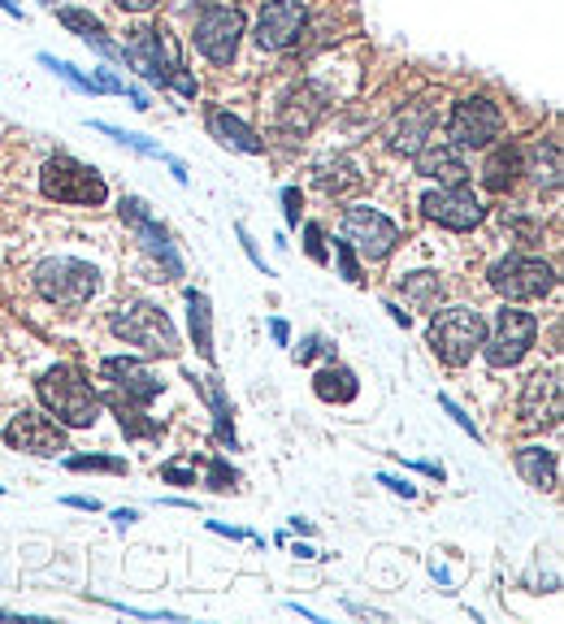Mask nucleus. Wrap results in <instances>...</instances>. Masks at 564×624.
I'll return each instance as SVG.
<instances>
[{"mask_svg":"<svg viewBox=\"0 0 564 624\" xmlns=\"http://www.w3.org/2000/svg\"><path fill=\"white\" fill-rule=\"evenodd\" d=\"M0 495H4V486H0Z\"/></svg>","mask_w":564,"mask_h":624,"instance_id":"57","label":"nucleus"},{"mask_svg":"<svg viewBox=\"0 0 564 624\" xmlns=\"http://www.w3.org/2000/svg\"><path fill=\"white\" fill-rule=\"evenodd\" d=\"M91 130H100V135H109L114 144H121V148H130V153H139V156H153V160H174V156L165 153L162 144H148L144 135H130V130H118V126H109V121H91Z\"/></svg>","mask_w":564,"mask_h":624,"instance_id":"32","label":"nucleus"},{"mask_svg":"<svg viewBox=\"0 0 564 624\" xmlns=\"http://www.w3.org/2000/svg\"><path fill=\"white\" fill-rule=\"evenodd\" d=\"M61 504L75 507V511H100V499H87V495H66Z\"/></svg>","mask_w":564,"mask_h":624,"instance_id":"48","label":"nucleus"},{"mask_svg":"<svg viewBox=\"0 0 564 624\" xmlns=\"http://www.w3.org/2000/svg\"><path fill=\"white\" fill-rule=\"evenodd\" d=\"M517 472H522L534 490H556V481H561L556 451H547V447H522L517 451Z\"/></svg>","mask_w":564,"mask_h":624,"instance_id":"27","label":"nucleus"},{"mask_svg":"<svg viewBox=\"0 0 564 624\" xmlns=\"http://www.w3.org/2000/svg\"><path fill=\"white\" fill-rule=\"evenodd\" d=\"M313 394H318L322 403H352V399L361 394V378H357L348 364L330 360L325 369L313 373Z\"/></svg>","mask_w":564,"mask_h":624,"instance_id":"25","label":"nucleus"},{"mask_svg":"<svg viewBox=\"0 0 564 624\" xmlns=\"http://www.w3.org/2000/svg\"><path fill=\"white\" fill-rule=\"evenodd\" d=\"M192 387H196V394H201L204 403H208V412H213V433H217V442L235 451L240 442H235L231 399H226V387H222V378H217V373H208V378H192Z\"/></svg>","mask_w":564,"mask_h":624,"instance_id":"24","label":"nucleus"},{"mask_svg":"<svg viewBox=\"0 0 564 624\" xmlns=\"http://www.w3.org/2000/svg\"><path fill=\"white\" fill-rule=\"evenodd\" d=\"M334 265L343 273V282H361V265H357V247L348 243V238H339L334 243Z\"/></svg>","mask_w":564,"mask_h":624,"instance_id":"37","label":"nucleus"},{"mask_svg":"<svg viewBox=\"0 0 564 624\" xmlns=\"http://www.w3.org/2000/svg\"><path fill=\"white\" fill-rule=\"evenodd\" d=\"M235 234H240V243H243V252H247V261H252L256 270L265 273V277H274V270L265 265V256H261V247H256V238H252V231H247V226H235Z\"/></svg>","mask_w":564,"mask_h":624,"instance_id":"41","label":"nucleus"},{"mask_svg":"<svg viewBox=\"0 0 564 624\" xmlns=\"http://www.w3.org/2000/svg\"><path fill=\"white\" fill-rule=\"evenodd\" d=\"M291 529H295V534H313V520H304V516H291Z\"/></svg>","mask_w":564,"mask_h":624,"instance_id":"53","label":"nucleus"},{"mask_svg":"<svg viewBox=\"0 0 564 624\" xmlns=\"http://www.w3.org/2000/svg\"><path fill=\"white\" fill-rule=\"evenodd\" d=\"M208 486H213L217 495H226V490H235V486H240V472L231 468V460H222V456H213V460H208Z\"/></svg>","mask_w":564,"mask_h":624,"instance_id":"35","label":"nucleus"},{"mask_svg":"<svg viewBox=\"0 0 564 624\" xmlns=\"http://www.w3.org/2000/svg\"><path fill=\"white\" fill-rule=\"evenodd\" d=\"M204 126H208V135L222 144V148H231V153H243V156H261L265 153V139L243 121L235 117L231 109H208L204 117Z\"/></svg>","mask_w":564,"mask_h":624,"instance_id":"22","label":"nucleus"},{"mask_svg":"<svg viewBox=\"0 0 564 624\" xmlns=\"http://www.w3.org/2000/svg\"><path fill=\"white\" fill-rule=\"evenodd\" d=\"M339 231L343 238L361 252L364 261H387L396 247H400V226L387 217V213H378V208H369V204H357V208H348L343 213V222H339Z\"/></svg>","mask_w":564,"mask_h":624,"instance_id":"10","label":"nucleus"},{"mask_svg":"<svg viewBox=\"0 0 564 624\" xmlns=\"http://www.w3.org/2000/svg\"><path fill=\"white\" fill-rule=\"evenodd\" d=\"M66 468H70V472H126V460H121V456H70V460H66Z\"/></svg>","mask_w":564,"mask_h":624,"instance_id":"34","label":"nucleus"},{"mask_svg":"<svg viewBox=\"0 0 564 624\" xmlns=\"http://www.w3.org/2000/svg\"><path fill=\"white\" fill-rule=\"evenodd\" d=\"M322 114H325V91L322 87H313V82H304V87H295L286 100L279 105V130L282 135H309L318 121H322Z\"/></svg>","mask_w":564,"mask_h":624,"instance_id":"19","label":"nucleus"},{"mask_svg":"<svg viewBox=\"0 0 564 624\" xmlns=\"http://www.w3.org/2000/svg\"><path fill=\"white\" fill-rule=\"evenodd\" d=\"M40 192L52 199V204H70V208H100L109 199V183L82 165L79 156L57 153L43 160L40 169Z\"/></svg>","mask_w":564,"mask_h":624,"instance_id":"2","label":"nucleus"},{"mask_svg":"<svg viewBox=\"0 0 564 624\" xmlns=\"http://www.w3.org/2000/svg\"><path fill=\"white\" fill-rule=\"evenodd\" d=\"M174 9H192V4H208V0H169Z\"/></svg>","mask_w":564,"mask_h":624,"instance_id":"55","label":"nucleus"},{"mask_svg":"<svg viewBox=\"0 0 564 624\" xmlns=\"http://www.w3.org/2000/svg\"><path fill=\"white\" fill-rule=\"evenodd\" d=\"M100 403H109V408L118 412L121 433H126V438H162V426H157V421H148V417H144V412L135 408V403H126V399H121L118 390H109V394H100Z\"/></svg>","mask_w":564,"mask_h":624,"instance_id":"29","label":"nucleus"},{"mask_svg":"<svg viewBox=\"0 0 564 624\" xmlns=\"http://www.w3.org/2000/svg\"><path fill=\"white\" fill-rule=\"evenodd\" d=\"M291 555H300V559H322V555H318L313 546H304V543H295V546H291Z\"/></svg>","mask_w":564,"mask_h":624,"instance_id":"52","label":"nucleus"},{"mask_svg":"<svg viewBox=\"0 0 564 624\" xmlns=\"http://www.w3.org/2000/svg\"><path fill=\"white\" fill-rule=\"evenodd\" d=\"M40 403L70 429H91L100 421V394L91 390V382L82 378L75 364H52L36 382Z\"/></svg>","mask_w":564,"mask_h":624,"instance_id":"1","label":"nucleus"},{"mask_svg":"<svg viewBox=\"0 0 564 624\" xmlns=\"http://www.w3.org/2000/svg\"><path fill=\"white\" fill-rule=\"evenodd\" d=\"M118 217L130 226V234L144 243V252H153L157 261L165 265V273L169 277H183V256H178V247H174V238H169V231H165L162 222L148 213V204L139 199V195H121L118 204Z\"/></svg>","mask_w":564,"mask_h":624,"instance_id":"13","label":"nucleus"},{"mask_svg":"<svg viewBox=\"0 0 564 624\" xmlns=\"http://www.w3.org/2000/svg\"><path fill=\"white\" fill-rule=\"evenodd\" d=\"M162 481H169V486H196V472L187 465H162Z\"/></svg>","mask_w":564,"mask_h":624,"instance_id":"44","label":"nucleus"},{"mask_svg":"<svg viewBox=\"0 0 564 624\" xmlns=\"http://www.w3.org/2000/svg\"><path fill=\"white\" fill-rule=\"evenodd\" d=\"M534 339H538L534 312L517 309V304H504V309L495 312V325L486 330L478 355H483L490 369H513V364H522L525 351L534 348Z\"/></svg>","mask_w":564,"mask_h":624,"instance_id":"6","label":"nucleus"},{"mask_svg":"<svg viewBox=\"0 0 564 624\" xmlns=\"http://www.w3.org/2000/svg\"><path fill=\"white\" fill-rule=\"evenodd\" d=\"M439 408H444L447 417H451V421H456V426L465 429V433H469V438H474V442H478V438H483V433H478V426H474V417H469V412H465V408H460V403H456V399H451V394H439Z\"/></svg>","mask_w":564,"mask_h":624,"instance_id":"39","label":"nucleus"},{"mask_svg":"<svg viewBox=\"0 0 564 624\" xmlns=\"http://www.w3.org/2000/svg\"><path fill=\"white\" fill-rule=\"evenodd\" d=\"M114 520H118V529H126V525L139 520V511H135V507H121V511H114Z\"/></svg>","mask_w":564,"mask_h":624,"instance_id":"50","label":"nucleus"},{"mask_svg":"<svg viewBox=\"0 0 564 624\" xmlns=\"http://www.w3.org/2000/svg\"><path fill=\"white\" fill-rule=\"evenodd\" d=\"M192 43L204 61L213 66H235L243 43V9L235 4H204L196 27H192Z\"/></svg>","mask_w":564,"mask_h":624,"instance_id":"7","label":"nucleus"},{"mask_svg":"<svg viewBox=\"0 0 564 624\" xmlns=\"http://www.w3.org/2000/svg\"><path fill=\"white\" fill-rule=\"evenodd\" d=\"M208 529H213V534H222V538H235V543H240V538H252V543L261 546L256 534H247V529H231V525H222V520H208Z\"/></svg>","mask_w":564,"mask_h":624,"instance_id":"45","label":"nucleus"},{"mask_svg":"<svg viewBox=\"0 0 564 624\" xmlns=\"http://www.w3.org/2000/svg\"><path fill=\"white\" fill-rule=\"evenodd\" d=\"M57 18H61V27L66 31H75V36L96 52V57H105V61H121V43L109 36V27L91 13V9H79V4H61L57 9Z\"/></svg>","mask_w":564,"mask_h":624,"instance_id":"20","label":"nucleus"},{"mask_svg":"<svg viewBox=\"0 0 564 624\" xmlns=\"http://www.w3.org/2000/svg\"><path fill=\"white\" fill-rule=\"evenodd\" d=\"M40 4H52V9H57V4H66V0H40Z\"/></svg>","mask_w":564,"mask_h":624,"instance_id":"56","label":"nucleus"},{"mask_svg":"<svg viewBox=\"0 0 564 624\" xmlns=\"http://www.w3.org/2000/svg\"><path fill=\"white\" fill-rule=\"evenodd\" d=\"M483 339L486 316L478 309L456 304V309L435 312V321H430V348H435V355L444 360L447 369H465L483 351Z\"/></svg>","mask_w":564,"mask_h":624,"instance_id":"5","label":"nucleus"},{"mask_svg":"<svg viewBox=\"0 0 564 624\" xmlns=\"http://www.w3.org/2000/svg\"><path fill=\"white\" fill-rule=\"evenodd\" d=\"M295 355V364H313L318 355H334V348H330V339L325 334H304L300 339V348L291 351Z\"/></svg>","mask_w":564,"mask_h":624,"instance_id":"36","label":"nucleus"},{"mask_svg":"<svg viewBox=\"0 0 564 624\" xmlns=\"http://www.w3.org/2000/svg\"><path fill=\"white\" fill-rule=\"evenodd\" d=\"M517 412H522L525 429L556 426V417H561V373H556V369H538V373H529L522 387Z\"/></svg>","mask_w":564,"mask_h":624,"instance_id":"18","label":"nucleus"},{"mask_svg":"<svg viewBox=\"0 0 564 624\" xmlns=\"http://www.w3.org/2000/svg\"><path fill=\"white\" fill-rule=\"evenodd\" d=\"M165 87H174V91H178V96H187V100H192V96L201 91V82H196V75H192V70L183 66V61H178V66L169 70V78H165Z\"/></svg>","mask_w":564,"mask_h":624,"instance_id":"40","label":"nucleus"},{"mask_svg":"<svg viewBox=\"0 0 564 624\" xmlns=\"http://www.w3.org/2000/svg\"><path fill=\"white\" fill-rule=\"evenodd\" d=\"M0 9H4L9 18H22V9H18V0H0Z\"/></svg>","mask_w":564,"mask_h":624,"instance_id":"54","label":"nucleus"},{"mask_svg":"<svg viewBox=\"0 0 564 624\" xmlns=\"http://www.w3.org/2000/svg\"><path fill=\"white\" fill-rule=\"evenodd\" d=\"M490 286L495 295H504L508 304L522 300H543L556 291V270L543 256H504L499 265H490Z\"/></svg>","mask_w":564,"mask_h":624,"instance_id":"8","label":"nucleus"},{"mask_svg":"<svg viewBox=\"0 0 564 624\" xmlns=\"http://www.w3.org/2000/svg\"><path fill=\"white\" fill-rule=\"evenodd\" d=\"M304 252H309V261H318V265L330 261V252H325V231L318 222H304Z\"/></svg>","mask_w":564,"mask_h":624,"instance_id":"38","label":"nucleus"},{"mask_svg":"<svg viewBox=\"0 0 564 624\" xmlns=\"http://www.w3.org/2000/svg\"><path fill=\"white\" fill-rule=\"evenodd\" d=\"M121 13H148V9H157L162 0H114Z\"/></svg>","mask_w":564,"mask_h":624,"instance_id":"46","label":"nucleus"},{"mask_svg":"<svg viewBox=\"0 0 564 624\" xmlns=\"http://www.w3.org/2000/svg\"><path fill=\"white\" fill-rule=\"evenodd\" d=\"M187 321H192V343L201 351L204 360L213 364V304L204 291H187Z\"/></svg>","mask_w":564,"mask_h":624,"instance_id":"28","label":"nucleus"},{"mask_svg":"<svg viewBox=\"0 0 564 624\" xmlns=\"http://www.w3.org/2000/svg\"><path fill=\"white\" fill-rule=\"evenodd\" d=\"M270 339H274L279 348H286V343H291V325H286L282 316H274V321H270Z\"/></svg>","mask_w":564,"mask_h":624,"instance_id":"47","label":"nucleus"},{"mask_svg":"<svg viewBox=\"0 0 564 624\" xmlns=\"http://www.w3.org/2000/svg\"><path fill=\"white\" fill-rule=\"evenodd\" d=\"M525 174H529L543 192H556V187H561V148H556V144H538V148H534V160L525 165Z\"/></svg>","mask_w":564,"mask_h":624,"instance_id":"31","label":"nucleus"},{"mask_svg":"<svg viewBox=\"0 0 564 624\" xmlns=\"http://www.w3.org/2000/svg\"><path fill=\"white\" fill-rule=\"evenodd\" d=\"M378 486H387L391 495H400V499H417V486L408 481V477H391V472H378Z\"/></svg>","mask_w":564,"mask_h":624,"instance_id":"43","label":"nucleus"},{"mask_svg":"<svg viewBox=\"0 0 564 624\" xmlns=\"http://www.w3.org/2000/svg\"><path fill=\"white\" fill-rule=\"evenodd\" d=\"M408 468H417V472H426V477H435V481H444V468L430 465V460H408Z\"/></svg>","mask_w":564,"mask_h":624,"instance_id":"49","label":"nucleus"},{"mask_svg":"<svg viewBox=\"0 0 564 624\" xmlns=\"http://www.w3.org/2000/svg\"><path fill=\"white\" fill-rule=\"evenodd\" d=\"M361 187H364V174L352 156H334V160L318 165V192L343 199V195L361 192Z\"/></svg>","mask_w":564,"mask_h":624,"instance_id":"26","label":"nucleus"},{"mask_svg":"<svg viewBox=\"0 0 564 624\" xmlns=\"http://www.w3.org/2000/svg\"><path fill=\"white\" fill-rule=\"evenodd\" d=\"M31 277H36V291L57 309H82L100 291V270L79 256H48L36 265Z\"/></svg>","mask_w":564,"mask_h":624,"instance_id":"4","label":"nucleus"},{"mask_svg":"<svg viewBox=\"0 0 564 624\" xmlns=\"http://www.w3.org/2000/svg\"><path fill=\"white\" fill-rule=\"evenodd\" d=\"M109 325H114V334H118L121 343L139 348L144 355H165V360L178 355V330H174V321L157 304H148V300H126V304H118L114 316H109Z\"/></svg>","mask_w":564,"mask_h":624,"instance_id":"3","label":"nucleus"},{"mask_svg":"<svg viewBox=\"0 0 564 624\" xmlns=\"http://www.w3.org/2000/svg\"><path fill=\"white\" fill-rule=\"evenodd\" d=\"M421 213L430 222H439L444 231H456V234L483 226L486 217L483 199L469 192V183H456V187H439V192L421 195Z\"/></svg>","mask_w":564,"mask_h":624,"instance_id":"14","label":"nucleus"},{"mask_svg":"<svg viewBox=\"0 0 564 624\" xmlns=\"http://www.w3.org/2000/svg\"><path fill=\"white\" fill-rule=\"evenodd\" d=\"M40 66H43V70H52V75L61 78V82H70V87H75V91H82V96H96L91 75H82L79 66H70V61H57L52 52H40Z\"/></svg>","mask_w":564,"mask_h":624,"instance_id":"33","label":"nucleus"},{"mask_svg":"<svg viewBox=\"0 0 564 624\" xmlns=\"http://www.w3.org/2000/svg\"><path fill=\"white\" fill-rule=\"evenodd\" d=\"M100 378L118 394H126V403H135V408H148L153 399H162L165 390L162 378L144 360H135V355H105L100 360Z\"/></svg>","mask_w":564,"mask_h":624,"instance_id":"16","label":"nucleus"},{"mask_svg":"<svg viewBox=\"0 0 564 624\" xmlns=\"http://www.w3.org/2000/svg\"><path fill=\"white\" fill-rule=\"evenodd\" d=\"M121 61L144 78V82L165 87L169 70L178 66V52H174V43L165 39V31H157V27H135V31L126 36V43H121Z\"/></svg>","mask_w":564,"mask_h":624,"instance_id":"11","label":"nucleus"},{"mask_svg":"<svg viewBox=\"0 0 564 624\" xmlns=\"http://www.w3.org/2000/svg\"><path fill=\"white\" fill-rule=\"evenodd\" d=\"M300 208H304L300 187H282V217H286V226H300Z\"/></svg>","mask_w":564,"mask_h":624,"instance_id":"42","label":"nucleus"},{"mask_svg":"<svg viewBox=\"0 0 564 624\" xmlns=\"http://www.w3.org/2000/svg\"><path fill=\"white\" fill-rule=\"evenodd\" d=\"M412 165H417L421 178H430V183H439V187L469 183V165H465L460 148H451V144H426L421 153L412 156Z\"/></svg>","mask_w":564,"mask_h":624,"instance_id":"21","label":"nucleus"},{"mask_svg":"<svg viewBox=\"0 0 564 624\" xmlns=\"http://www.w3.org/2000/svg\"><path fill=\"white\" fill-rule=\"evenodd\" d=\"M387 312H391V321H396V325H403V330L412 325V316H408V312H403L400 304H387Z\"/></svg>","mask_w":564,"mask_h":624,"instance_id":"51","label":"nucleus"},{"mask_svg":"<svg viewBox=\"0 0 564 624\" xmlns=\"http://www.w3.org/2000/svg\"><path fill=\"white\" fill-rule=\"evenodd\" d=\"M400 291L412 309H439V300H444V282L435 273H408L400 277Z\"/></svg>","mask_w":564,"mask_h":624,"instance_id":"30","label":"nucleus"},{"mask_svg":"<svg viewBox=\"0 0 564 624\" xmlns=\"http://www.w3.org/2000/svg\"><path fill=\"white\" fill-rule=\"evenodd\" d=\"M435 126H439V109L435 100H417V105H403L396 121L387 126V148L400 156H417L430 139H435Z\"/></svg>","mask_w":564,"mask_h":624,"instance_id":"17","label":"nucleus"},{"mask_svg":"<svg viewBox=\"0 0 564 624\" xmlns=\"http://www.w3.org/2000/svg\"><path fill=\"white\" fill-rule=\"evenodd\" d=\"M504 135V114L486 96H465L451 105L447 117V144L451 148H490Z\"/></svg>","mask_w":564,"mask_h":624,"instance_id":"9","label":"nucleus"},{"mask_svg":"<svg viewBox=\"0 0 564 624\" xmlns=\"http://www.w3.org/2000/svg\"><path fill=\"white\" fill-rule=\"evenodd\" d=\"M4 442H9L13 451L40 456V460H52V456L70 451V447H66V429L57 426L52 417H43V412H31V408H22V412L4 426Z\"/></svg>","mask_w":564,"mask_h":624,"instance_id":"15","label":"nucleus"},{"mask_svg":"<svg viewBox=\"0 0 564 624\" xmlns=\"http://www.w3.org/2000/svg\"><path fill=\"white\" fill-rule=\"evenodd\" d=\"M522 174H525L522 144H499L495 153L486 156L483 187H486V192H495V195H508L513 187H517V183H522Z\"/></svg>","mask_w":564,"mask_h":624,"instance_id":"23","label":"nucleus"},{"mask_svg":"<svg viewBox=\"0 0 564 624\" xmlns=\"http://www.w3.org/2000/svg\"><path fill=\"white\" fill-rule=\"evenodd\" d=\"M309 31V4L304 0H270L256 18V48L261 52H286Z\"/></svg>","mask_w":564,"mask_h":624,"instance_id":"12","label":"nucleus"}]
</instances>
